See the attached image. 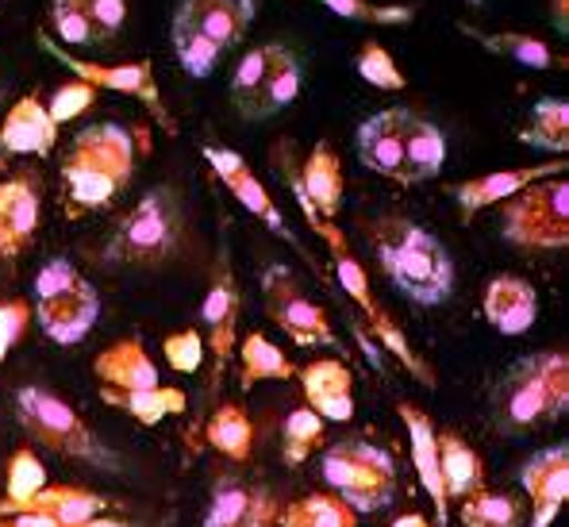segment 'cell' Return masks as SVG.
I'll use <instances>...</instances> for the list:
<instances>
[{
  "instance_id": "6da1fadb",
  "label": "cell",
  "mask_w": 569,
  "mask_h": 527,
  "mask_svg": "<svg viewBox=\"0 0 569 527\" xmlns=\"http://www.w3.org/2000/svg\"><path fill=\"white\" fill-rule=\"evenodd\" d=\"M281 173L289 178V189L297 192V205H300V212H305V220L312 223L316 236L328 242L331 262H335V274H339L342 292H347V297L355 300L358 308H362L366 324H370V331L381 339V347L389 350V355H397L400 362H405L408 370H412V378H416V381L427 385V389H435V374H431V366H427V358L412 347V342L405 339L400 324L392 320V316L385 312V308H378V300H373V289H370V278H366L362 262H358V258L350 255V242H347V236H342V228H339L335 220H323V216L316 212L312 205H308L305 189H300V181H297V166H292V158H289V162L281 158Z\"/></svg>"
},
{
  "instance_id": "7a4b0ae2",
  "label": "cell",
  "mask_w": 569,
  "mask_h": 527,
  "mask_svg": "<svg viewBox=\"0 0 569 527\" xmlns=\"http://www.w3.org/2000/svg\"><path fill=\"white\" fill-rule=\"evenodd\" d=\"M378 262L389 274V281L408 300L423 308H435L450 300L455 292V258L442 247L439 236H431L420 223L392 216L378 228Z\"/></svg>"
},
{
  "instance_id": "3957f363",
  "label": "cell",
  "mask_w": 569,
  "mask_h": 527,
  "mask_svg": "<svg viewBox=\"0 0 569 527\" xmlns=\"http://www.w3.org/2000/svg\"><path fill=\"white\" fill-rule=\"evenodd\" d=\"M258 0H181L170 23V43L189 78H212L223 54L247 39Z\"/></svg>"
},
{
  "instance_id": "277c9868",
  "label": "cell",
  "mask_w": 569,
  "mask_h": 527,
  "mask_svg": "<svg viewBox=\"0 0 569 527\" xmlns=\"http://www.w3.org/2000/svg\"><path fill=\"white\" fill-rule=\"evenodd\" d=\"M569 408V358L562 350L527 355L500 378L492 392V420L508 435L558 420Z\"/></svg>"
},
{
  "instance_id": "5b68a950",
  "label": "cell",
  "mask_w": 569,
  "mask_h": 527,
  "mask_svg": "<svg viewBox=\"0 0 569 527\" xmlns=\"http://www.w3.org/2000/svg\"><path fill=\"white\" fill-rule=\"evenodd\" d=\"M186 239V212L173 189L154 186L136 200V208L120 216L112 228L100 262L108 266H158L170 262Z\"/></svg>"
},
{
  "instance_id": "8992f818",
  "label": "cell",
  "mask_w": 569,
  "mask_h": 527,
  "mask_svg": "<svg viewBox=\"0 0 569 527\" xmlns=\"http://www.w3.org/2000/svg\"><path fill=\"white\" fill-rule=\"evenodd\" d=\"M31 316L47 331V339H54L58 347H73L97 324L100 292L73 270V262L50 258L36 274V305H31Z\"/></svg>"
},
{
  "instance_id": "52a82bcc",
  "label": "cell",
  "mask_w": 569,
  "mask_h": 527,
  "mask_svg": "<svg viewBox=\"0 0 569 527\" xmlns=\"http://www.w3.org/2000/svg\"><path fill=\"white\" fill-rule=\"evenodd\" d=\"M500 236L516 250L569 247V181L566 173L542 178L500 200Z\"/></svg>"
},
{
  "instance_id": "ba28073f",
  "label": "cell",
  "mask_w": 569,
  "mask_h": 527,
  "mask_svg": "<svg viewBox=\"0 0 569 527\" xmlns=\"http://www.w3.org/2000/svg\"><path fill=\"white\" fill-rule=\"evenodd\" d=\"M16 420H20V428L36 443H43L54 455L73 458V463L108 466V458H112L100 447L93 428H89L58 392L43 389V385H23V389L16 392Z\"/></svg>"
},
{
  "instance_id": "9c48e42d",
  "label": "cell",
  "mask_w": 569,
  "mask_h": 527,
  "mask_svg": "<svg viewBox=\"0 0 569 527\" xmlns=\"http://www.w3.org/2000/svg\"><path fill=\"white\" fill-rule=\"evenodd\" d=\"M323 481L335 489V497L347 500L355 513H378L392 500L397 489V466L381 447L366 439H342L323 455Z\"/></svg>"
},
{
  "instance_id": "30bf717a",
  "label": "cell",
  "mask_w": 569,
  "mask_h": 527,
  "mask_svg": "<svg viewBox=\"0 0 569 527\" xmlns=\"http://www.w3.org/2000/svg\"><path fill=\"white\" fill-rule=\"evenodd\" d=\"M36 43L47 50V54H54V62H62L66 70L73 73L78 81H86V86H93L97 93L104 89V93H123V97H136L142 108H147L150 116H154L158 123H162L166 131H178V123H173L170 108H166L162 100V89H158L154 81V62H123V66H100V62H86V58H78L70 47H62L54 36H47V31H39Z\"/></svg>"
},
{
  "instance_id": "8fae6325",
  "label": "cell",
  "mask_w": 569,
  "mask_h": 527,
  "mask_svg": "<svg viewBox=\"0 0 569 527\" xmlns=\"http://www.w3.org/2000/svg\"><path fill=\"white\" fill-rule=\"evenodd\" d=\"M262 297L266 312L278 328L289 336L297 347H335V328L316 300H308L300 286L292 281V274L284 266H270L262 274Z\"/></svg>"
},
{
  "instance_id": "7c38bea8",
  "label": "cell",
  "mask_w": 569,
  "mask_h": 527,
  "mask_svg": "<svg viewBox=\"0 0 569 527\" xmlns=\"http://www.w3.org/2000/svg\"><path fill=\"white\" fill-rule=\"evenodd\" d=\"M239 281H236V270H231V255H220L212 270V286H208V297H204V308H200V324H204V347L212 350V385L208 392L216 397L220 389L223 374H228V362L236 355V339H239Z\"/></svg>"
},
{
  "instance_id": "4fadbf2b",
  "label": "cell",
  "mask_w": 569,
  "mask_h": 527,
  "mask_svg": "<svg viewBox=\"0 0 569 527\" xmlns=\"http://www.w3.org/2000/svg\"><path fill=\"white\" fill-rule=\"evenodd\" d=\"M136 136H131L123 123H112V120H100V123H89L73 136V143L66 147L62 162H73V166H86V170H97L112 181L116 189H128L131 178H136Z\"/></svg>"
},
{
  "instance_id": "5bb4252c",
  "label": "cell",
  "mask_w": 569,
  "mask_h": 527,
  "mask_svg": "<svg viewBox=\"0 0 569 527\" xmlns=\"http://www.w3.org/2000/svg\"><path fill=\"white\" fill-rule=\"evenodd\" d=\"M39 231V173L16 170L0 181V262L20 258Z\"/></svg>"
},
{
  "instance_id": "9a60e30c",
  "label": "cell",
  "mask_w": 569,
  "mask_h": 527,
  "mask_svg": "<svg viewBox=\"0 0 569 527\" xmlns=\"http://www.w3.org/2000/svg\"><path fill=\"white\" fill-rule=\"evenodd\" d=\"M204 527H278V500L270 489L231 474L212 485Z\"/></svg>"
},
{
  "instance_id": "2e32d148",
  "label": "cell",
  "mask_w": 569,
  "mask_h": 527,
  "mask_svg": "<svg viewBox=\"0 0 569 527\" xmlns=\"http://www.w3.org/2000/svg\"><path fill=\"white\" fill-rule=\"evenodd\" d=\"M520 485L535 505L531 527L555 524V516L562 513V505L569 500V447L566 443L527 458L523 470H520Z\"/></svg>"
},
{
  "instance_id": "e0dca14e",
  "label": "cell",
  "mask_w": 569,
  "mask_h": 527,
  "mask_svg": "<svg viewBox=\"0 0 569 527\" xmlns=\"http://www.w3.org/2000/svg\"><path fill=\"white\" fill-rule=\"evenodd\" d=\"M555 173H566V158H550V162L523 166V170H497V173H485V178L458 181V186H450V197H455L462 220H473L477 212L500 205V200H508L512 192L531 186V181L555 178Z\"/></svg>"
},
{
  "instance_id": "ac0fdd59",
  "label": "cell",
  "mask_w": 569,
  "mask_h": 527,
  "mask_svg": "<svg viewBox=\"0 0 569 527\" xmlns=\"http://www.w3.org/2000/svg\"><path fill=\"white\" fill-rule=\"evenodd\" d=\"M204 158H208V166L216 170V178L236 192V200L247 208V212H254L258 220H262L270 231H278L281 239H289V223H284L281 208L273 205V197L266 192V186L254 178V170L242 162V155H236L231 147H204Z\"/></svg>"
},
{
  "instance_id": "d6986e66",
  "label": "cell",
  "mask_w": 569,
  "mask_h": 527,
  "mask_svg": "<svg viewBox=\"0 0 569 527\" xmlns=\"http://www.w3.org/2000/svg\"><path fill=\"white\" fill-rule=\"evenodd\" d=\"M305 400L320 420L347 424L355 416V374L335 358H316L300 370Z\"/></svg>"
},
{
  "instance_id": "ffe728a7",
  "label": "cell",
  "mask_w": 569,
  "mask_h": 527,
  "mask_svg": "<svg viewBox=\"0 0 569 527\" xmlns=\"http://www.w3.org/2000/svg\"><path fill=\"white\" fill-rule=\"evenodd\" d=\"M397 416L405 420L408 428V439H412V463H416V474H420V485L423 493L431 497L435 505V524L447 527V516H450V500H447V489H442V474H439V443H435V424L423 408H416L412 400H400L397 405Z\"/></svg>"
},
{
  "instance_id": "44dd1931",
  "label": "cell",
  "mask_w": 569,
  "mask_h": 527,
  "mask_svg": "<svg viewBox=\"0 0 569 527\" xmlns=\"http://www.w3.org/2000/svg\"><path fill=\"white\" fill-rule=\"evenodd\" d=\"M58 147V123L36 93L20 97L0 123V158L8 155H50Z\"/></svg>"
},
{
  "instance_id": "7402d4cb",
  "label": "cell",
  "mask_w": 569,
  "mask_h": 527,
  "mask_svg": "<svg viewBox=\"0 0 569 527\" xmlns=\"http://www.w3.org/2000/svg\"><path fill=\"white\" fill-rule=\"evenodd\" d=\"M481 312L500 336H523V331H531L535 320H539V292H535L531 281L500 274V278H492L489 289H485Z\"/></svg>"
},
{
  "instance_id": "603a6c76",
  "label": "cell",
  "mask_w": 569,
  "mask_h": 527,
  "mask_svg": "<svg viewBox=\"0 0 569 527\" xmlns=\"http://www.w3.org/2000/svg\"><path fill=\"white\" fill-rule=\"evenodd\" d=\"M358 158L366 170L405 186V147H400V108H385L358 123Z\"/></svg>"
},
{
  "instance_id": "cb8c5ba5",
  "label": "cell",
  "mask_w": 569,
  "mask_h": 527,
  "mask_svg": "<svg viewBox=\"0 0 569 527\" xmlns=\"http://www.w3.org/2000/svg\"><path fill=\"white\" fill-rule=\"evenodd\" d=\"M400 147H405V186L439 178L447 166V136L412 108H400Z\"/></svg>"
},
{
  "instance_id": "d4e9b609",
  "label": "cell",
  "mask_w": 569,
  "mask_h": 527,
  "mask_svg": "<svg viewBox=\"0 0 569 527\" xmlns=\"http://www.w3.org/2000/svg\"><path fill=\"white\" fill-rule=\"evenodd\" d=\"M93 370L100 378V389L131 392V389H154V385H162L154 358L147 355V347L139 339H120L108 350H100Z\"/></svg>"
},
{
  "instance_id": "484cf974",
  "label": "cell",
  "mask_w": 569,
  "mask_h": 527,
  "mask_svg": "<svg viewBox=\"0 0 569 527\" xmlns=\"http://www.w3.org/2000/svg\"><path fill=\"white\" fill-rule=\"evenodd\" d=\"M300 86H305L300 58L281 43H266V78H262V86H258L250 120H270V116H278L281 108H289L292 100L300 97Z\"/></svg>"
},
{
  "instance_id": "4316f807",
  "label": "cell",
  "mask_w": 569,
  "mask_h": 527,
  "mask_svg": "<svg viewBox=\"0 0 569 527\" xmlns=\"http://www.w3.org/2000/svg\"><path fill=\"white\" fill-rule=\"evenodd\" d=\"M462 31L481 50H489V54H497V58H508V62L523 66V70H566L569 66L566 54H558V50L550 43H542V39L523 36V31H481V28H470V23H462Z\"/></svg>"
},
{
  "instance_id": "83f0119b",
  "label": "cell",
  "mask_w": 569,
  "mask_h": 527,
  "mask_svg": "<svg viewBox=\"0 0 569 527\" xmlns=\"http://www.w3.org/2000/svg\"><path fill=\"white\" fill-rule=\"evenodd\" d=\"M439 474H442V489L447 500H466L473 493L485 489V463L481 455L462 439L458 431H439Z\"/></svg>"
},
{
  "instance_id": "f1b7e54d",
  "label": "cell",
  "mask_w": 569,
  "mask_h": 527,
  "mask_svg": "<svg viewBox=\"0 0 569 527\" xmlns=\"http://www.w3.org/2000/svg\"><path fill=\"white\" fill-rule=\"evenodd\" d=\"M297 181L305 189L308 205L323 216V220H335L342 208V166L339 155H335L331 143H316L308 162L297 170Z\"/></svg>"
},
{
  "instance_id": "f546056e",
  "label": "cell",
  "mask_w": 569,
  "mask_h": 527,
  "mask_svg": "<svg viewBox=\"0 0 569 527\" xmlns=\"http://www.w3.org/2000/svg\"><path fill=\"white\" fill-rule=\"evenodd\" d=\"M100 400L112 408H123L128 416H136L142 428H154L166 416H181L189 408V397L181 389H173V385H154V389H131V392L100 389Z\"/></svg>"
},
{
  "instance_id": "4dcf8cb0",
  "label": "cell",
  "mask_w": 569,
  "mask_h": 527,
  "mask_svg": "<svg viewBox=\"0 0 569 527\" xmlns=\"http://www.w3.org/2000/svg\"><path fill=\"white\" fill-rule=\"evenodd\" d=\"M520 143L547 150L555 158L569 155V100L562 97H542L527 112V123L520 128Z\"/></svg>"
},
{
  "instance_id": "1f68e13d",
  "label": "cell",
  "mask_w": 569,
  "mask_h": 527,
  "mask_svg": "<svg viewBox=\"0 0 569 527\" xmlns=\"http://www.w3.org/2000/svg\"><path fill=\"white\" fill-rule=\"evenodd\" d=\"M239 385L242 389H254L258 381H292L297 378V366L281 355V347L273 339H266L262 331H250L239 342Z\"/></svg>"
},
{
  "instance_id": "d6a6232c",
  "label": "cell",
  "mask_w": 569,
  "mask_h": 527,
  "mask_svg": "<svg viewBox=\"0 0 569 527\" xmlns=\"http://www.w3.org/2000/svg\"><path fill=\"white\" fill-rule=\"evenodd\" d=\"M278 527H358V513L335 493H308L281 508Z\"/></svg>"
},
{
  "instance_id": "836d02e7",
  "label": "cell",
  "mask_w": 569,
  "mask_h": 527,
  "mask_svg": "<svg viewBox=\"0 0 569 527\" xmlns=\"http://www.w3.org/2000/svg\"><path fill=\"white\" fill-rule=\"evenodd\" d=\"M204 439L216 455L231 458V463H247L250 447H254V428H250L247 412L239 405H220L208 420Z\"/></svg>"
},
{
  "instance_id": "e575fe53",
  "label": "cell",
  "mask_w": 569,
  "mask_h": 527,
  "mask_svg": "<svg viewBox=\"0 0 569 527\" xmlns=\"http://www.w3.org/2000/svg\"><path fill=\"white\" fill-rule=\"evenodd\" d=\"M462 524L466 527H520L523 524V505L512 493H473L462 500Z\"/></svg>"
},
{
  "instance_id": "d590c367",
  "label": "cell",
  "mask_w": 569,
  "mask_h": 527,
  "mask_svg": "<svg viewBox=\"0 0 569 527\" xmlns=\"http://www.w3.org/2000/svg\"><path fill=\"white\" fill-rule=\"evenodd\" d=\"M316 4L331 8L335 16L350 23H370V28H405L420 12V8L408 4H373V0H316Z\"/></svg>"
},
{
  "instance_id": "8d00e7d4",
  "label": "cell",
  "mask_w": 569,
  "mask_h": 527,
  "mask_svg": "<svg viewBox=\"0 0 569 527\" xmlns=\"http://www.w3.org/2000/svg\"><path fill=\"white\" fill-rule=\"evenodd\" d=\"M323 439V420L312 412V408H292L289 416H284L281 424V447H284V463L289 466H300L308 455H312V447Z\"/></svg>"
},
{
  "instance_id": "74e56055",
  "label": "cell",
  "mask_w": 569,
  "mask_h": 527,
  "mask_svg": "<svg viewBox=\"0 0 569 527\" xmlns=\"http://www.w3.org/2000/svg\"><path fill=\"white\" fill-rule=\"evenodd\" d=\"M355 70L366 86L381 89V93H400V89L408 86V78L400 73V66L392 62V54L378 43V39H366L362 50H358V58H355Z\"/></svg>"
},
{
  "instance_id": "f35d334b",
  "label": "cell",
  "mask_w": 569,
  "mask_h": 527,
  "mask_svg": "<svg viewBox=\"0 0 569 527\" xmlns=\"http://www.w3.org/2000/svg\"><path fill=\"white\" fill-rule=\"evenodd\" d=\"M266 78V47H254L242 54V62L236 66V73H231V108L242 116V120H250V112H254V97H258V86H262Z\"/></svg>"
},
{
  "instance_id": "ab89813d",
  "label": "cell",
  "mask_w": 569,
  "mask_h": 527,
  "mask_svg": "<svg viewBox=\"0 0 569 527\" xmlns=\"http://www.w3.org/2000/svg\"><path fill=\"white\" fill-rule=\"evenodd\" d=\"M47 485V470L43 463L36 458L31 447H20L12 458H8V478H4V497L16 500V497H31Z\"/></svg>"
},
{
  "instance_id": "60d3db41",
  "label": "cell",
  "mask_w": 569,
  "mask_h": 527,
  "mask_svg": "<svg viewBox=\"0 0 569 527\" xmlns=\"http://www.w3.org/2000/svg\"><path fill=\"white\" fill-rule=\"evenodd\" d=\"M162 350H166V362H170V370L178 374H197L200 366H204V336H200L197 328H181L173 331V336L162 339Z\"/></svg>"
},
{
  "instance_id": "b9f144b4",
  "label": "cell",
  "mask_w": 569,
  "mask_h": 527,
  "mask_svg": "<svg viewBox=\"0 0 569 527\" xmlns=\"http://www.w3.org/2000/svg\"><path fill=\"white\" fill-rule=\"evenodd\" d=\"M62 4H73L89 23L100 31V39H116L128 23V0H62Z\"/></svg>"
},
{
  "instance_id": "7bdbcfd3",
  "label": "cell",
  "mask_w": 569,
  "mask_h": 527,
  "mask_svg": "<svg viewBox=\"0 0 569 527\" xmlns=\"http://www.w3.org/2000/svg\"><path fill=\"white\" fill-rule=\"evenodd\" d=\"M93 97H97V89L93 86H86V81H66V86H58L54 93H50V105H47V112H50V120L62 128V123H70V120H78L81 112H89V105H93Z\"/></svg>"
},
{
  "instance_id": "ee69618b",
  "label": "cell",
  "mask_w": 569,
  "mask_h": 527,
  "mask_svg": "<svg viewBox=\"0 0 569 527\" xmlns=\"http://www.w3.org/2000/svg\"><path fill=\"white\" fill-rule=\"evenodd\" d=\"M31 324V305L28 300H0V362L8 358V350L16 347L23 336H28Z\"/></svg>"
},
{
  "instance_id": "f6af8a7d",
  "label": "cell",
  "mask_w": 569,
  "mask_h": 527,
  "mask_svg": "<svg viewBox=\"0 0 569 527\" xmlns=\"http://www.w3.org/2000/svg\"><path fill=\"white\" fill-rule=\"evenodd\" d=\"M0 527H139L128 520H108V516H97L89 524H66L50 513H12V516H0Z\"/></svg>"
},
{
  "instance_id": "bcb514c9",
  "label": "cell",
  "mask_w": 569,
  "mask_h": 527,
  "mask_svg": "<svg viewBox=\"0 0 569 527\" xmlns=\"http://www.w3.org/2000/svg\"><path fill=\"white\" fill-rule=\"evenodd\" d=\"M550 12H555V28L562 31H569V0H550Z\"/></svg>"
},
{
  "instance_id": "7dc6e473",
  "label": "cell",
  "mask_w": 569,
  "mask_h": 527,
  "mask_svg": "<svg viewBox=\"0 0 569 527\" xmlns=\"http://www.w3.org/2000/svg\"><path fill=\"white\" fill-rule=\"evenodd\" d=\"M392 527H431V524H427L420 513H408V516H400V520L392 524Z\"/></svg>"
},
{
  "instance_id": "c3c4849f",
  "label": "cell",
  "mask_w": 569,
  "mask_h": 527,
  "mask_svg": "<svg viewBox=\"0 0 569 527\" xmlns=\"http://www.w3.org/2000/svg\"><path fill=\"white\" fill-rule=\"evenodd\" d=\"M470 4H485V0H470Z\"/></svg>"
}]
</instances>
